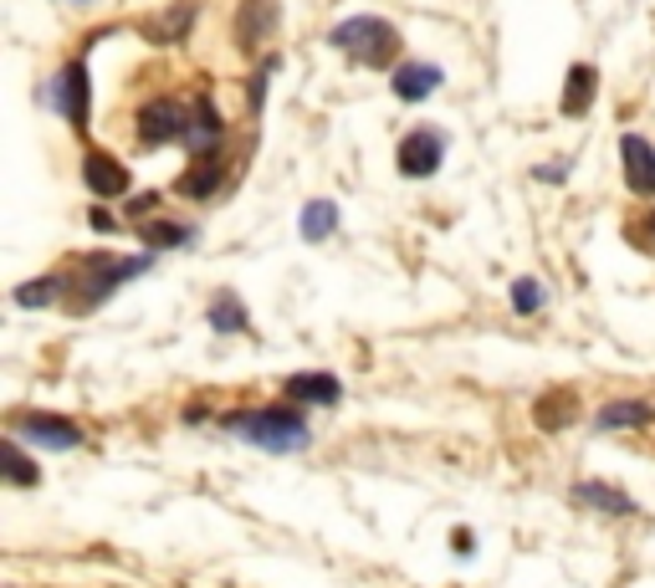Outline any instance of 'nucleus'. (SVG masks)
Instances as JSON below:
<instances>
[{
  "mask_svg": "<svg viewBox=\"0 0 655 588\" xmlns=\"http://www.w3.org/2000/svg\"><path fill=\"white\" fill-rule=\"evenodd\" d=\"M441 154H446L441 128H415L400 144V174L405 179H430V174L441 169Z\"/></svg>",
  "mask_w": 655,
  "mask_h": 588,
  "instance_id": "6",
  "label": "nucleus"
},
{
  "mask_svg": "<svg viewBox=\"0 0 655 588\" xmlns=\"http://www.w3.org/2000/svg\"><path fill=\"white\" fill-rule=\"evenodd\" d=\"M190 134V107L174 103V97H154V103L139 107V138L144 144H170V138Z\"/></svg>",
  "mask_w": 655,
  "mask_h": 588,
  "instance_id": "4",
  "label": "nucleus"
},
{
  "mask_svg": "<svg viewBox=\"0 0 655 588\" xmlns=\"http://www.w3.org/2000/svg\"><path fill=\"white\" fill-rule=\"evenodd\" d=\"M11 435L37 441V445H47V451H72V445H82V430L72 425V420H62V415H21Z\"/></svg>",
  "mask_w": 655,
  "mask_h": 588,
  "instance_id": "7",
  "label": "nucleus"
},
{
  "mask_svg": "<svg viewBox=\"0 0 655 588\" xmlns=\"http://www.w3.org/2000/svg\"><path fill=\"white\" fill-rule=\"evenodd\" d=\"M190 21H195V6H174L170 16L149 21V41H180V37H185Z\"/></svg>",
  "mask_w": 655,
  "mask_h": 588,
  "instance_id": "24",
  "label": "nucleus"
},
{
  "mask_svg": "<svg viewBox=\"0 0 655 588\" xmlns=\"http://www.w3.org/2000/svg\"><path fill=\"white\" fill-rule=\"evenodd\" d=\"M139 271H149V256H88L82 261L78 308H98L108 292H119L123 281H134Z\"/></svg>",
  "mask_w": 655,
  "mask_h": 588,
  "instance_id": "3",
  "label": "nucleus"
},
{
  "mask_svg": "<svg viewBox=\"0 0 655 588\" xmlns=\"http://www.w3.org/2000/svg\"><path fill=\"white\" fill-rule=\"evenodd\" d=\"M195 230L190 226H174V220H154V226H144V246L149 251H174V246H185Z\"/></svg>",
  "mask_w": 655,
  "mask_h": 588,
  "instance_id": "23",
  "label": "nucleus"
},
{
  "mask_svg": "<svg viewBox=\"0 0 655 588\" xmlns=\"http://www.w3.org/2000/svg\"><path fill=\"white\" fill-rule=\"evenodd\" d=\"M0 461H6V482L11 486H37L41 471L27 461V451H21V435H6L0 441Z\"/></svg>",
  "mask_w": 655,
  "mask_h": 588,
  "instance_id": "17",
  "label": "nucleus"
},
{
  "mask_svg": "<svg viewBox=\"0 0 655 588\" xmlns=\"http://www.w3.org/2000/svg\"><path fill=\"white\" fill-rule=\"evenodd\" d=\"M282 394L297 404H338L344 400V384H338L334 374H293L282 384Z\"/></svg>",
  "mask_w": 655,
  "mask_h": 588,
  "instance_id": "13",
  "label": "nucleus"
},
{
  "mask_svg": "<svg viewBox=\"0 0 655 588\" xmlns=\"http://www.w3.org/2000/svg\"><path fill=\"white\" fill-rule=\"evenodd\" d=\"M190 148H205V144H221V113H215V103H195L190 107V134H185Z\"/></svg>",
  "mask_w": 655,
  "mask_h": 588,
  "instance_id": "18",
  "label": "nucleus"
},
{
  "mask_svg": "<svg viewBox=\"0 0 655 588\" xmlns=\"http://www.w3.org/2000/svg\"><path fill=\"white\" fill-rule=\"evenodd\" d=\"M334 47L348 52L354 62H364V68H389L395 52H400V31L389 27L385 16H354V21H344L334 31Z\"/></svg>",
  "mask_w": 655,
  "mask_h": 588,
  "instance_id": "2",
  "label": "nucleus"
},
{
  "mask_svg": "<svg viewBox=\"0 0 655 588\" xmlns=\"http://www.w3.org/2000/svg\"><path fill=\"white\" fill-rule=\"evenodd\" d=\"M82 179H88V189H93L98 200H123L129 195V169L113 154H88L82 159Z\"/></svg>",
  "mask_w": 655,
  "mask_h": 588,
  "instance_id": "9",
  "label": "nucleus"
},
{
  "mask_svg": "<svg viewBox=\"0 0 655 588\" xmlns=\"http://www.w3.org/2000/svg\"><path fill=\"white\" fill-rule=\"evenodd\" d=\"M334 230H338V210L328 200H313L308 210H303V236H308V241H328Z\"/></svg>",
  "mask_w": 655,
  "mask_h": 588,
  "instance_id": "22",
  "label": "nucleus"
},
{
  "mask_svg": "<svg viewBox=\"0 0 655 588\" xmlns=\"http://www.w3.org/2000/svg\"><path fill=\"white\" fill-rule=\"evenodd\" d=\"M620 159H625V185H630V195L651 200V195H655V148L645 144L641 134H625V138H620Z\"/></svg>",
  "mask_w": 655,
  "mask_h": 588,
  "instance_id": "8",
  "label": "nucleus"
},
{
  "mask_svg": "<svg viewBox=\"0 0 655 588\" xmlns=\"http://www.w3.org/2000/svg\"><path fill=\"white\" fill-rule=\"evenodd\" d=\"M389 87H395L400 103H420V97H430L441 87V68H436V62H400L395 78H389Z\"/></svg>",
  "mask_w": 655,
  "mask_h": 588,
  "instance_id": "10",
  "label": "nucleus"
},
{
  "mask_svg": "<svg viewBox=\"0 0 655 588\" xmlns=\"http://www.w3.org/2000/svg\"><path fill=\"white\" fill-rule=\"evenodd\" d=\"M205 318H211L215 333H246V308H242V297H231V292L215 297Z\"/></svg>",
  "mask_w": 655,
  "mask_h": 588,
  "instance_id": "20",
  "label": "nucleus"
},
{
  "mask_svg": "<svg viewBox=\"0 0 655 588\" xmlns=\"http://www.w3.org/2000/svg\"><path fill=\"white\" fill-rule=\"evenodd\" d=\"M594 93H600V72L579 62L569 68V82H563V118H584L589 107H594Z\"/></svg>",
  "mask_w": 655,
  "mask_h": 588,
  "instance_id": "12",
  "label": "nucleus"
},
{
  "mask_svg": "<svg viewBox=\"0 0 655 588\" xmlns=\"http://www.w3.org/2000/svg\"><path fill=\"white\" fill-rule=\"evenodd\" d=\"M651 420H655V410L645 400H615L594 415V430H635V425H651Z\"/></svg>",
  "mask_w": 655,
  "mask_h": 588,
  "instance_id": "15",
  "label": "nucleus"
},
{
  "mask_svg": "<svg viewBox=\"0 0 655 588\" xmlns=\"http://www.w3.org/2000/svg\"><path fill=\"white\" fill-rule=\"evenodd\" d=\"M630 236H635V246H641V251H655V215L635 220V226H630Z\"/></svg>",
  "mask_w": 655,
  "mask_h": 588,
  "instance_id": "26",
  "label": "nucleus"
},
{
  "mask_svg": "<svg viewBox=\"0 0 655 588\" xmlns=\"http://www.w3.org/2000/svg\"><path fill=\"white\" fill-rule=\"evenodd\" d=\"M277 31V0H242L236 11V41L242 47H262Z\"/></svg>",
  "mask_w": 655,
  "mask_h": 588,
  "instance_id": "11",
  "label": "nucleus"
},
{
  "mask_svg": "<svg viewBox=\"0 0 655 588\" xmlns=\"http://www.w3.org/2000/svg\"><path fill=\"white\" fill-rule=\"evenodd\" d=\"M543 302H549V292H543L533 277H518V281H512V308H518V312H538Z\"/></svg>",
  "mask_w": 655,
  "mask_h": 588,
  "instance_id": "25",
  "label": "nucleus"
},
{
  "mask_svg": "<svg viewBox=\"0 0 655 588\" xmlns=\"http://www.w3.org/2000/svg\"><path fill=\"white\" fill-rule=\"evenodd\" d=\"M47 103L62 107V118H68L72 128H82V123H88V68H82V62H68V68L47 82Z\"/></svg>",
  "mask_w": 655,
  "mask_h": 588,
  "instance_id": "5",
  "label": "nucleus"
},
{
  "mask_svg": "<svg viewBox=\"0 0 655 588\" xmlns=\"http://www.w3.org/2000/svg\"><path fill=\"white\" fill-rule=\"evenodd\" d=\"M62 287H68V277H41V281H27V287H16V302L21 308H47V302H57L62 297Z\"/></svg>",
  "mask_w": 655,
  "mask_h": 588,
  "instance_id": "21",
  "label": "nucleus"
},
{
  "mask_svg": "<svg viewBox=\"0 0 655 588\" xmlns=\"http://www.w3.org/2000/svg\"><path fill=\"white\" fill-rule=\"evenodd\" d=\"M226 425L236 430L246 445L272 451V455H287V451H303V445H308V425H303V415H293V410H252V415H231Z\"/></svg>",
  "mask_w": 655,
  "mask_h": 588,
  "instance_id": "1",
  "label": "nucleus"
},
{
  "mask_svg": "<svg viewBox=\"0 0 655 588\" xmlns=\"http://www.w3.org/2000/svg\"><path fill=\"white\" fill-rule=\"evenodd\" d=\"M533 420L543 430H563V425H574L579 420V394H569V389H553L549 400H538Z\"/></svg>",
  "mask_w": 655,
  "mask_h": 588,
  "instance_id": "16",
  "label": "nucleus"
},
{
  "mask_svg": "<svg viewBox=\"0 0 655 588\" xmlns=\"http://www.w3.org/2000/svg\"><path fill=\"white\" fill-rule=\"evenodd\" d=\"M221 185V148H201V159H195V169L185 174V179H180V195H185V200H205V195H211V189Z\"/></svg>",
  "mask_w": 655,
  "mask_h": 588,
  "instance_id": "14",
  "label": "nucleus"
},
{
  "mask_svg": "<svg viewBox=\"0 0 655 588\" xmlns=\"http://www.w3.org/2000/svg\"><path fill=\"white\" fill-rule=\"evenodd\" d=\"M574 502H584V507H600V512H635V502H630L625 492H615V486H600V482H579L574 486Z\"/></svg>",
  "mask_w": 655,
  "mask_h": 588,
  "instance_id": "19",
  "label": "nucleus"
},
{
  "mask_svg": "<svg viewBox=\"0 0 655 588\" xmlns=\"http://www.w3.org/2000/svg\"><path fill=\"white\" fill-rule=\"evenodd\" d=\"M154 205H160V195H139V200L129 205V210H134V215H144V210H154Z\"/></svg>",
  "mask_w": 655,
  "mask_h": 588,
  "instance_id": "27",
  "label": "nucleus"
}]
</instances>
